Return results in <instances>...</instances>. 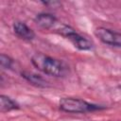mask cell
I'll return each instance as SVG.
<instances>
[{
  "label": "cell",
  "mask_w": 121,
  "mask_h": 121,
  "mask_svg": "<svg viewBox=\"0 0 121 121\" xmlns=\"http://www.w3.org/2000/svg\"><path fill=\"white\" fill-rule=\"evenodd\" d=\"M31 63L42 73L56 78L65 77L69 72V67L65 62L43 53L34 54L31 57Z\"/></svg>",
  "instance_id": "1"
},
{
  "label": "cell",
  "mask_w": 121,
  "mask_h": 121,
  "mask_svg": "<svg viewBox=\"0 0 121 121\" xmlns=\"http://www.w3.org/2000/svg\"><path fill=\"white\" fill-rule=\"evenodd\" d=\"M59 107L62 112L68 113H86L105 109V107L90 103L84 99L77 97H62L59 102Z\"/></svg>",
  "instance_id": "2"
},
{
  "label": "cell",
  "mask_w": 121,
  "mask_h": 121,
  "mask_svg": "<svg viewBox=\"0 0 121 121\" xmlns=\"http://www.w3.org/2000/svg\"><path fill=\"white\" fill-rule=\"evenodd\" d=\"M57 32L64 38H67L75 47L78 50H91L93 48V43L88 40L87 38L83 37L79 33H78L72 26L68 25H61L58 29Z\"/></svg>",
  "instance_id": "3"
},
{
  "label": "cell",
  "mask_w": 121,
  "mask_h": 121,
  "mask_svg": "<svg viewBox=\"0 0 121 121\" xmlns=\"http://www.w3.org/2000/svg\"><path fill=\"white\" fill-rule=\"evenodd\" d=\"M95 35L105 44L115 47H121V33L110 28L99 26L95 28Z\"/></svg>",
  "instance_id": "4"
},
{
  "label": "cell",
  "mask_w": 121,
  "mask_h": 121,
  "mask_svg": "<svg viewBox=\"0 0 121 121\" xmlns=\"http://www.w3.org/2000/svg\"><path fill=\"white\" fill-rule=\"evenodd\" d=\"M13 31L19 38L26 41H31L35 38V32L22 21H16L13 23Z\"/></svg>",
  "instance_id": "5"
},
{
  "label": "cell",
  "mask_w": 121,
  "mask_h": 121,
  "mask_svg": "<svg viewBox=\"0 0 121 121\" xmlns=\"http://www.w3.org/2000/svg\"><path fill=\"white\" fill-rule=\"evenodd\" d=\"M35 24L43 29H50L57 23V18L55 15L48 12H41L37 14L34 18Z\"/></svg>",
  "instance_id": "6"
},
{
  "label": "cell",
  "mask_w": 121,
  "mask_h": 121,
  "mask_svg": "<svg viewBox=\"0 0 121 121\" xmlns=\"http://www.w3.org/2000/svg\"><path fill=\"white\" fill-rule=\"evenodd\" d=\"M22 78H24L27 82H29L31 85H34L36 87L39 88H46L49 86L47 80H45L42 76L35 74V73H31L28 71H23L21 73Z\"/></svg>",
  "instance_id": "7"
},
{
  "label": "cell",
  "mask_w": 121,
  "mask_h": 121,
  "mask_svg": "<svg viewBox=\"0 0 121 121\" xmlns=\"http://www.w3.org/2000/svg\"><path fill=\"white\" fill-rule=\"evenodd\" d=\"M19 109H20V106L15 100H13L12 98H10L9 96L5 95H0V111H1V112H8L19 110Z\"/></svg>",
  "instance_id": "8"
},
{
  "label": "cell",
  "mask_w": 121,
  "mask_h": 121,
  "mask_svg": "<svg viewBox=\"0 0 121 121\" xmlns=\"http://www.w3.org/2000/svg\"><path fill=\"white\" fill-rule=\"evenodd\" d=\"M0 64H1V67L2 68L10 69L13 66V64H14V60L9 56L2 53L0 55Z\"/></svg>",
  "instance_id": "9"
},
{
  "label": "cell",
  "mask_w": 121,
  "mask_h": 121,
  "mask_svg": "<svg viewBox=\"0 0 121 121\" xmlns=\"http://www.w3.org/2000/svg\"><path fill=\"white\" fill-rule=\"evenodd\" d=\"M44 6H52V7H55V6H59L60 5V2H57V1H50V2H42Z\"/></svg>",
  "instance_id": "10"
},
{
  "label": "cell",
  "mask_w": 121,
  "mask_h": 121,
  "mask_svg": "<svg viewBox=\"0 0 121 121\" xmlns=\"http://www.w3.org/2000/svg\"><path fill=\"white\" fill-rule=\"evenodd\" d=\"M119 89H120V90H121V85H120V86H119Z\"/></svg>",
  "instance_id": "11"
}]
</instances>
